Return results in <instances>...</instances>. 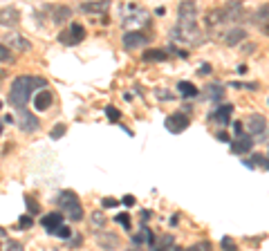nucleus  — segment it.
I'll return each instance as SVG.
<instances>
[{
    "mask_svg": "<svg viewBox=\"0 0 269 251\" xmlns=\"http://www.w3.org/2000/svg\"><path fill=\"white\" fill-rule=\"evenodd\" d=\"M177 92L182 94L184 99H193V97H197V88L193 83H188V81H179L177 83Z\"/></svg>",
    "mask_w": 269,
    "mask_h": 251,
    "instance_id": "21",
    "label": "nucleus"
},
{
    "mask_svg": "<svg viewBox=\"0 0 269 251\" xmlns=\"http://www.w3.org/2000/svg\"><path fill=\"white\" fill-rule=\"evenodd\" d=\"M25 206L29 211V215H38L40 213V204L34 200V197H25Z\"/></svg>",
    "mask_w": 269,
    "mask_h": 251,
    "instance_id": "25",
    "label": "nucleus"
},
{
    "mask_svg": "<svg viewBox=\"0 0 269 251\" xmlns=\"http://www.w3.org/2000/svg\"><path fill=\"white\" fill-rule=\"evenodd\" d=\"M52 101H54V94L45 88V90H40V92L34 97V108H36V110H40V112H45V110H49Z\"/></svg>",
    "mask_w": 269,
    "mask_h": 251,
    "instance_id": "14",
    "label": "nucleus"
},
{
    "mask_svg": "<svg viewBox=\"0 0 269 251\" xmlns=\"http://www.w3.org/2000/svg\"><path fill=\"white\" fill-rule=\"evenodd\" d=\"M20 22V11L16 7H2L0 9V25L2 27H16Z\"/></svg>",
    "mask_w": 269,
    "mask_h": 251,
    "instance_id": "10",
    "label": "nucleus"
},
{
    "mask_svg": "<svg viewBox=\"0 0 269 251\" xmlns=\"http://www.w3.org/2000/svg\"><path fill=\"white\" fill-rule=\"evenodd\" d=\"M31 224H34V220H31V215L27 213V215H22V218H20V222H18V227H20V229H29Z\"/></svg>",
    "mask_w": 269,
    "mask_h": 251,
    "instance_id": "36",
    "label": "nucleus"
},
{
    "mask_svg": "<svg viewBox=\"0 0 269 251\" xmlns=\"http://www.w3.org/2000/svg\"><path fill=\"white\" fill-rule=\"evenodd\" d=\"M63 134H65V124H56V126H54V130L49 132V137H52V139H61Z\"/></svg>",
    "mask_w": 269,
    "mask_h": 251,
    "instance_id": "31",
    "label": "nucleus"
},
{
    "mask_svg": "<svg viewBox=\"0 0 269 251\" xmlns=\"http://www.w3.org/2000/svg\"><path fill=\"white\" fill-rule=\"evenodd\" d=\"M97 245L106 251H115L119 247V236L110 233V231H101V233H97Z\"/></svg>",
    "mask_w": 269,
    "mask_h": 251,
    "instance_id": "11",
    "label": "nucleus"
},
{
    "mask_svg": "<svg viewBox=\"0 0 269 251\" xmlns=\"http://www.w3.org/2000/svg\"><path fill=\"white\" fill-rule=\"evenodd\" d=\"M220 247H222V251H240V249H238V245L233 242V238H229V236H224V238H222Z\"/></svg>",
    "mask_w": 269,
    "mask_h": 251,
    "instance_id": "26",
    "label": "nucleus"
},
{
    "mask_svg": "<svg viewBox=\"0 0 269 251\" xmlns=\"http://www.w3.org/2000/svg\"><path fill=\"white\" fill-rule=\"evenodd\" d=\"M106 117H108V119H110V121H119L121 112H119V110H117V108L108 106V108H106Z\"/></svg>",
    "mask_w": 269,
    "mask_h": 251,
    "instance_id": "32",
    "label": "nucleus"
},
{
    "mask_svg": "<svg viewBox=\"0 0 269 251\" xmlns=\"http://www.w3.org/2000/svg\"><path fill=\"white\" fill-rule=\"evenodd\" d=\"M121 202H124L126 206H133V204H134V197H133V195H126V197H124V200H121Z\"/></svg>",
    "mask_w": 269,
    "mask_h": 251,
    "instance_id": "42",
    "label": "nucleus"
},
{
    "mask_svg": "<svg viewBox=\"0 0 269 251\" xmlns=\"http://www.w3.org/2000/svg\"><path fill=\"white\" fill-rule=\"evenodd\" d=\"M209 72H211V65H202V67H200V70H197V74L206 76V74H209Z\"/></svg>",
    "mask_w": 269,
    "mask_h": 251,
    "instance_id": "41",
    "label": "nucleus"
},
{
    "mask_svg": "<svg viewBox=\"0 0 269 251\" xmlns=\"http://www.w3.org/2000/svg\"><path fill=\"white\" fill-rule=\"evenodd\" d=\"M204 92H206V99H209V101H220V99L224 97V85L222 83H209Z\"/></svg>",
    "mask_w": 269,
    "mask_h": 251,
    "instance_id": "18",
    "label": "nucleus"
},
{
    "mask_svg": "<svg viewBox=\"0 0 269 251\" xmlns=\"http://www.w3.org/2000/svg\"><path fill=\"white\" fill-rule=\"evenodd\" d=\"M215 137H218L220 141H224V143H227V141H231V139H229V134H227V132H218V134H215Z\"/></svg>",
    "mask_w": 269,
    "mask_h": 251,
    "instance_id": "43",
    "label": "nucleus"
},
{
    "mask_svg": "<svg viewBox=\"0 0 269 251\" xmlns=\"http://www.w3.org/2000/svg\"><path fill=\"white\" fill-rule=\"evenodd\" d=\"M150 43V38H148L143 31H128V34L124 36V47L126 49H137V47H143V45Z\"/></svg>",
    "mask_w": 269,
    "mask_h": 251,
    "instance_id": "8",
    "label": "nucleus"
},
{
    "mask_svg": "<svg viewBox=\"0 0 269 251\" xmlns=\"http://www.w3.org/2000/svg\"><path fill=\"white\" fill-rule=\"evenodd\" d=\"M197 11V4L195 2H179L177 9V18H193Z\"/></svg>",
    "mask_w": 269,
    "mask_h": 251,
    "instance_id": "23",
    "label": "nucleus"
},
{
    "mask_svg": "<svg viewBox=\"0 0 269 251\" xmlns=\"http://www.w3.org/2000/svg\"><path fill=\"white\" fill-rule=\"evenodd\" d=\"M233 132H236V139L242 137V124H240V121H236V124H233Z\"/></svg>",
    "mask_w": 269,
    "mask_h": 251,
    "instance_id": "40",
    "label": "nucleus"
},
{
    "mask_svg": "<svg viewBox=\"0 0 269 251\" xmlns=\"http://www.w3.org/2000/svg\"><path fill=\"white\" fill-rule=\"evenodd\" d=\"M247 130H249V134H265V130H267V119H265L263 115H258V112H254V115H249V119H247Z\"/></svg>",
    "mask_w": 269,
    "mask_h": 251,
    "instance_id": "9",
    "label": "nucleus"
},
{
    "mask_svg": "<svg viewBox=\"0 0 269 251\" xmlns=\"http://www.w3.org/2000/svg\"><path fill=\"white\" fill-rule=\"evenodd\" d=\"M251 148H254V141H251V137H247V134H242V137H238L231 141L233 155H247V152H251Z\"/></svg>",
    "mask_w": 269,
    "mask_h": 251,
    "instance_id": "13",
    "label": "nucleus"
},
{
    "mask_svg": "<svg viewBox=\"0 0 269 251\" xmlns=\"http://www.w3.org/2000/svg\"><path fill=\"white\" fill-rule=\"evenodd\" d=\"M117 202H119V200H115V197H103L101 204L106 206V209H112V206H117Z\"/></svg>",
    "mask_w": 269,
    "mask_h": 251,
    "instance_id": "38",
    "label": "nucleus"
},
{
    "mask_svg": "<svg viewBox=\"0 0 269 251\" xmlns=\"http://www.w3.org/2000/svg\"><path fill=\"white\" fill-rule=\"evenodd\" d=\"M40 224H43V229L47 233L56 236V231L63 227V213H47L43 220H40Z\"/></svg>",
    "mask_w": 269,
    "mask_h": 251,
    "instance_id": "12",
    "label": "nucleus"
},
{
    "mask_svg": "<svg viewBox=\"0 0 269 251\" xmlns=\"http://www.w3.org/2000/svg\"><path fill=\"white\" fill-rule=\"evenodd\" d=\"M0 108H2V101H0Z\"/></svg>",
    "mask_w": 269,
    "mask_h": 251,
    "instance_id": "48",
    "label": "nucleus"
},
{
    "mask_svg": "<svg viewBox=\"0 0 269 251\" xmlns=\"http://www.w3.org/2000/svg\"><path fill=\"white\" fill-rule=\"evenodd\" d=\"M85 38V29L81 22H70V27H67L65 31H61L58 34V40H61L63 45H67V47H74V45H79L81 40Z\"/></svg>",
    "mask_w": 269,
    "mask_h": 251,
    "instance_id": "4",
    "label": "nucleus"
},
{
    "mask_svg": "<svg viewBox=\"0 0 269 251\" xmlns=\"http://www.w3.org/2000/svg\"><path fill=\"white\" fill-rule=\"evenodd\" d=\"M72 236H74V233H72V229L65 227V224H63V227L56 231V238H61V240H70Z\"/></svg>",
    "mask_w": 269,
    "mask_h": 251,
    "instance_id": "30",
    "label": "nucleus"
},
{
    "mask_svg": "<svg viewBox=\"0 0 269 251\" xmlns=\"http://www.w3.org/2000/svg\"><path fill=\"white\" fill-rule=\"evenodd\" d=\"M4 251H25V247H22V242H18V240H9L7 247H4Z\"/></svg>",
    "mask_w": 269,
    "mask_h": 251,
    "instance_id": "34",
    "label": "nucleus"
},
{
    "mask_svg": "<svg viewBox=\"0 0 269 251\" xmlns=\"http://www.w3.org/2000/svg\"><path fill=\"white\" fill-rule=\"evenodd\" d=\"M249 164H251V166H260V168H267V170H269V161L265 159L263 155H254V157H251Z\"/></svg>",
    "mask_w": 269,
    "mask_h": 251,
    "instance_id": "29",
    "label": "nucleus"
},
{
    "mask_svg": "<svg viewBox=\"0 0 269 251\" xmlns=\"http://www.w3.org/2000/svg\"><path fill=\"white\" fill-rule=\"evenodd\" d=\"M90 222H92V227H106V215L101 213V211H94L92 213V220H90Z\"/></svg>",
    "mask_w": 269,
    "mask_h": 251,
    "instance_id": "27",
    "label": "nucleus"
},
{
    "mask_svg": "<svg viewBox=\"0 0 269 251\" xmlns=\"http://www.w3.org/2000/svg\"><path fill=\"white\" fill-rule=\"evenodd\" d=\"M110 9V2H83L79 4L81 13H106Z\"/></svg>",
    "mask_w": 269,
    "mask_h": 251,
    "instance_id": "16",
    "label": "nucleus"
},
{
    "mask_svg": "<svg viewBox=\"0 0 269 251\" xmlns=\"http://www.w3.org/2000/svg\"><path fill=\"white\" fill-rule=\"evenodd\" d=\"M52 11H54V16H52V20L54 22H63V20H67L70 18V7H52Z\"/></svg>",
    "mask_w": 269,
    "mask_h": 251,
    "instance_id": "24",
    "label": "nucleus"
},
{
    "mask_svg": "<svg viewBox=\"0 0 269 251\" xmlns=\"http://www.w3.org/2000/svg\"><path fill=\"white\" fill-rule=\"evenodd\" d=\"M164 251H184V249H179V247L173 245V247H168V249H164Z\"/></svg>",
    "mask_w": 269,
    "mask_h": 251,
    "instance_id": "45",
    "label": "nucleus"
},
{
    "mask_svg": "<svg viewBox=\"0 0 269 251\" xmlns=\"http://www.w3.org/2000/svg\"><path fill=\"white\" fill-rule=\"evenodd\" d=\"M245 38H247V31L242 29V27H236V29H231V31L224 34V45L233 47V45H238L240 40H245Z\"/></svg>",
    "mask_w": 269,
    "mask_h": 251,
    "instance_id": "17",
    "label": "nucleus"
},
{
    "mask_svg": "<svg viewBox=\"0 0 269 251\" xmlns=\"http://www.w3.org/2000/svg\"><path fill=\"white\" fill-rule=\"evenodd\" d=\"M254 22H258V25H269V2L267 4H260L258 9H256L254 13Z\"/></svg>",
    "mask_w": 269,
    "mask_h": 251,
    "instance_id": "22",
    "label": "nucleus"
},
{
    "mask_svg": "<svg viewBox=\"0 0 269 251\" xmlns=\"http://www.w3.org/2000/svg\"><path fill=\"white\" fill-rule=\"evenodd\" d=\"M0 137H2V121H0Z\"/></svg>",
    "mask_w": 269,
    "mask_h": 251,
    "instance_id": "47",
    "label": "nucleus"
},
{
    "mask_svg": "<svg viewBox=\"0 0 269 251\" xmlns=\"http://www.w3.org/2000/svg\"><path fill=\"white\" fill-rule=\"evenodd\" d=\"M157 99H161V101H168V99H173V94H166V90H157Z\"/></svg>",
    "mask_w": 269,
    "mask_h": 251,
    "instance_id": "39",
    "label": "nucleus"
},
{
    "mask_svg": "<svg viewBox=\"0 0 269 251\" xmlns=\"http://www.w3.org/2000/svg\"><path fill=\"white\" fill-rule=\"evenodd\" d=\"M11 61V52H9L7 45H0V63H7Z\"/></svg>",
    "mask_w": 269,
    "mask_h": 251,
    "instance_id": "35",
    "label": "nucleus"
},
{
    "mask_svg": "<svg viewBox=\"0 0 269 251\" xmlns=\"http://www.w3.org/2000/svg\"><path fill=\"white\" fill-rule=\"evenodd\" d=\"M4 236H7V231H4V229L0 227V238H4Z\"/></svg>",
    "mask_w": 269,
    "mask_h": 251,
    "instance_id": "46",
    "label": "nucleus"
},
{
    "mask_svg": "<svg viewBox=\"0 0 269 251\" xmlns=\"http://www.w3.org/2000/svg\"><path fill=\"white\" fill-rule=\"evenodd\" d=\"M115 222H119L124 229H130V220H128V213H117L115 215Z\"/></svg>",
    "mask_w": 269,
    "mask_h": 251,
    "instance_id": "33",
    "label": "nucleus"
},
{
    "mask_svg": "<svg viewBox=\"0 0 269 251\" xmlns=\"http://www.w3.org/2000/svg\"><path fill=\"white\" fill-rule=\"evenodd\" d=\"M58 206L63 209V213H65V218H70L72 222H79V220H83V206H81V200L76 197L74 191H63L58 193Z\"/></svg>",
    "mask_w": 269,
    "mask_h": 251,
    "instance_id": "2",
    "label": "nucleus"
},
{
    "mask_svg": "<svg viewBox=\"0 0 269 251\" xmlns=\"http://www.w3.org/2000/svg\"><path fill=\"white\" fill-rule=\"evenodd\" d=\"M231 88H247V90H258V85H256V83H238V81H236V83H231Z\"/></svg>",
    "mask_w": 269,
    "mask_h": 251,
    "instance_id": "37",
    "label": "nucleus"
},
{
    "mask_svg": "<svg viewBox=\"0 0 269 251\" xmlns=\"http://www.w3.org/2000/svg\"><path fill=\"white\" fill-rule=\"evenodd\" d=\"M166 128H168L170 132H175V134L184 132V130L188 128V112H186V110L173 112V115L166 119Z\"/></svg>",
    "mask_w": 269,
    "mask_h": 251,
    "instance_id": "5",
    "label": "nucleus"
},
{
    "mask_svg": "<svg viewBox=\"0 0 269 251\" xmlns=\"http://www.w3.org/2000/svg\"><path fill=\"white\" fill-rule=\"evenodd\" d=\"M2 124H13V117H11V115H7V117L2 119Z\"/></svg>",
    "mask_w": 269,
    "mask_h": 251,
    "instance_id": "44",
    "label": "nucleus"
},
{
    "mask_svg": "<svg viewBox=\"0 0 269 251\" xmlns=\"http://www.w3.org/2000/svg\"><path fill=\"white\" fill-rule=\"evenodd\" d=\"M18 124H20V130H25V132H36V130L40 128L38 117H36L34 112H29L27 108L18 110Z\"/></svg>",
    "mask_w": 269,
    "mask_h": 251,
    "instance_id": "6",
    "label": "nucleus"
},
{
    "mask_svg": "<svg viewBox=\"0 0 269 251\" xmlns=\"http://www.w3.org/2000/svg\"><path fill=\"white\" fill-rule=\"evenodd\" d=\"M155 240L157 238L152 236V231L148 227H141V231L133 236V245H150V249H152V245H155Z\"/></svg>",
    "mask_w": 269,
    "mask_h": 251,
    "instance_id": "15",
    "label": "nucleus"
},
{
    "mask_svg": "<svg viewBox=\"0 0 269 251\" xmlns=\"http://www.w3.org/2000/svg\"><path fill=\"white\" fill-rule=\"evenodd\" d=\"M7 43H9V45H13L16 49H20V52H27V49L31 47L29 40L22 38L20 34H9V36H7Z\"/></svg>",
    "mask_w": 269,
    "mask_h": 251,
    "instance_id": "19",
    "label": "nucleus"
},
{
    "mask_svg": "<svg viewBox=\"0 0 269 251\" xmlns=\"http://www.w3.org/2000/svg\"><path fill=\"white\" fill-rule=\"evenodd\" d=\"M197 34H200V31H197L195 16H193V18H177L175 27L170 29V38H173V40H182V43L193 40Z\"/></svg>",
    "mask_w": 269,
    "mask_h": 251,
    "instance_id": "3",
    "label": "nucleus"
},
{
    "mask_svg": "<svg viewBox=\"0 0 269 251\" xmlns=\"http://www.w3.org/2000/svg\"><path fill=\"white\" fill-rule=\"evenodd\" d=\"M231 115H233V106L227 103V106H218L215 110L209 112V121H215L218 126H227L231 121Z\"/></svg>",
    "mask_w": 269,
    "mask_h": 251,
    "instance_id": "7",
    "label": "nucleus"
},
{
    "mask_svg": "<svg viewBox=\"0 0 269 251\" xmlns=\"http://www.w3.org/2000/svg\"><path fill=\"white\" fill-rule=\"evenodd\" d=\"M213 247H211V242H206V240H202V242H195V245H191L186 251H211Z\"/></svg>",
    "mask_w": 269,
    "mask_h": 251,
    "instance_id": "28",
    "label": "nucleus"
},
{
    "mask_svg": "<svg viewBox=\"0 0 269 251\" xmlns=\"http://www.w3.org/2000/svg\"><path fill=\"white\" fill-rule=\"evenodd\" d=\"M38 88L40 90L47 88L45 79H40V76H18V79H13L11 88H9V103L16 110H22V108H27V101L31 99L34 90Z\"/></svg>",
    "mask_w": 269,
    "mask_h": 251,
    "instance_id": "1",
    "label": "nucleus"
},
{
    "mask_svg": "<svg viewBox=\"0 0 269 251\" xmlns=\"http://www.w3.org/2000/svg\"><path fill=\"white\" fill-rule=\"evenodd\" d=\"M143 61L146 63H161V61H168V54L161 52V49H148V52H143Z\"/></svg>",
    "mask_w": 269,
    "mask_h": 251,
    "instance_id": "20",
    "label": "nucleus"
}]
</instances>
